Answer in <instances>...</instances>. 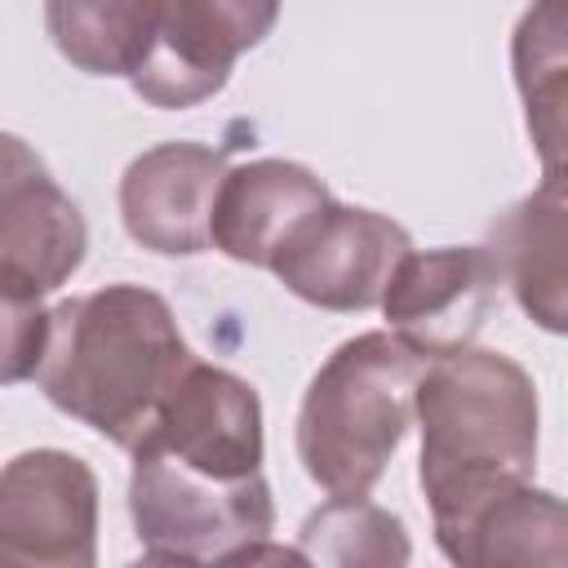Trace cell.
Here are the masks:
<instances>
[{"label": "cell", "instance_id": "1", "mask_svg": "<svg viewBox=\"0 0 568 568\" xmlns=\"http://www.w3.org/2000/svg\"><path fill=\"white\" fill-rule=\"evenodd\" d=\"M191 359L173 306L155 288L106 284L49 311V342L36 377L53 408L133 448Z\"/></svg>", "mask_w": 568, "mask_h": 568}, {"label": "cell", "instance_id": "2", "mask_svg": "<svg viewBox=\"0 0 568 568\" xmlns=\"http://www.w3.org/2000/svg\"><path fill=\"white\" fill-rule=\"evenodd\" d=\"M413 417L422 430L417 479L430 519L497 484L532 479L541 408L528 368L510 355L462 346L426 359L413 390Z\"/></svg>", "mask_w": 568, "mask_h": 568}, {"label": "cell", "instance_id": "3", "mask_svg": "<svg viewBox=\"0 0 568 568\" xmlns=\"http://www.w3.org/2000/svg\"><path fill=\"white\" fill-rule=\"evenodd\" d=\"M422 364L390 328L359 333L320 364L297 408V462L311 484L328 497H368L377 488L413 426Z\"/></svg>", "mask_w": 568, "mask_h": 568}, {"label": "cell", "instance_id": "4", "mask_svg": "<svg viewBox=\"0 0 568 568\" xmlns=\"http://www.w3.org/2000/svg\"><path fill=\"white\" fill-rule=\"evenodd\" d=\"M129 515L151 564H240L275 532V501L262 470L217 479L155 448H129Z\"/></svg>", "mask_w": 568, "mask_h": 568}, {"label": "cell", "instance_id": "5", "mask_svg": "<svg viewBox=\"0 0 568 568\" xmlns=\"http://www.w3.org/2000/svg\"><path fill=\"white\" fill-rule=\"evenodd\" d=\"M98 475L67 448H27L0 466V568H93Z\"/></svg>", "mask_w": 568, "mask_h": 568}, {"label": "cell", "instance_id": "6", "mask_svg": "<svg viewBox=\"0 0 568 568\" xmlns=\"http://www.w3.org/2000/svg\"><path fill=\"white\" fill-rule=\"evenodd\" d=\"M280 18V0H155L151 44L129 84L160 111L213 98L240 53L262 44Z\"/></svg>", "mask_w": 568, "mask_h": 568}, {"label": "cell", "instance_id": "7", "mask_svg": "<svg viewBox=\"0 0 568 568\" xmlns=\"http://www.w3.org/2000/svg\"><path fill=\"white\" fill-rule=\"evenodd\" d=\"M408 248L413 240L395 217L328 200L293 231L271 271L288 293L320 311H368L382 302L386 280Z\"/></svg>", "mask_w": 568, "mask_h": 568}, {"label": "cell", "instance_id": "8", "mask_svg": "<svg viewBox=\"0 0 568 568\" xmlns=\"http://www.w3.org/2000/svg\"><path fill=\"white\" fill-rule=\"evenodd\" d=\"M133 448H155L182 466L217 479H240L262 470V399L231 368L191 359L178 382L155 404L142 439Z\"/></svg>", "mask_w": 568, "mask_h": 568}, {"label": "cell", "instance_id": "9", "mask_svg": "<svg viewBox=\"0 0 568 568\" xmlns=\"http://www.w3.org/2000/svg\"><path fill=\"white\" fill-rule=\"evenodd\" d=\"M497 271L484 244H448V248H408L382 288L386 328L422 359L453 355L475 346L493 302H497Z\"/></svg>", "mask_w": 568, "mask_h": 568}, {"label": "cell", "instance_id": "10", "mask_svg": "<svg viewBox=\"0 0 568 568\" xmlns=\"http://www.w3.org/2000/svg\"><path fill=\"white\" fill-rule=\"evenodd\" d=\"M222 173L226 155L204 142H160L142 151L120 178V222L129 240L160 257L204 253Z\"/></svg>", "mask_w": 568, "mask_h": 568}, {"label": "cell", "instance_id": "11", "mask_svg": "<svg viewBox=\"0 0 568 568\" xmlns=\"http://www.w3.org/2000/svg\"><path fill=\"white\" fill-rule=\"evenodd\" d=\"M324 178L293 160H248L222 173L213 213H209V244L244 266H266L293 240V231L328 204Z\"/></svg>", "mask_w": 568, "mask_h": 568}, {"label": "cell", "instance_id": "12", "mask_svg": "<svg viewBox=\"0 0 568 568\" xmlns=\"http://www.w3.org/2000/svg\"><path fill=\"white\" fill-rule=\"evenodd\" d=\"M435 541L462 568H559L568 559V510L555 493L532 488V479H510L448 515H435Z\"/></svg>", "mask_w": 568, "mask_h": 568}, {"label": "cell", "instance_id": "13", "mask_svg": "<svg viewBox=\"0 0 568 568\" xmlns=\"http://www.w3.org/2000/svg\"><path fill=\"white\" fill-rule=\"evenodd\" d=\"M568 195H564V173L546 178L532 195L510 204L493 231H488V262L497 271V284L515 293L524 315L541 324L546 333H564L568 320Z\"/></svg>", "mask_w": 568, "mask_h": 568}, {"label": "cell", "instance_id": "14", "mask_svg": "<svg viewBox=\"0 0 568 568\" xmlns=\"http://www.w3.org/2000/svg\"><path fill=\"white\" fill-rule=\"evenodd\" d=\"M84 248V213L49 169L27 173L0 195V280L53 293L80 271Z\"/></svg>", "mask_w": 568, "mask_h": 568}, {"label": "cell", "instance_id": "15", "mask_svg": "<svg viewBox=\"0 0 568 568\" xmlns=\"http://www.w3.org/2000/svg\"><path fill=\"white\" fill-rule=\"evenodd\" d=\"M515 84L524 120L541 155L546 178L564 173V102H568V49H564V0H532L510 40Z\"/></svg>", "mask_w": 568, "mask_h": 568}, {"label": "cell", "instance_id": "16", "mask_svg": "<svg viewBox=\"0 0 568 568\" xmlns=\"http://www.w3.org/2000/svg\"><path fill=\"white\" fill-rule=\"evenodd\" d=\"M155 0H44L53 49L84 75H133L151 44Z\"/></svg>", "mask_w": 568, "mask_h": 568}, {"label": "cell", "instance_id": "17", "mask_svg": "<svg viewBox=\"0 0 568 568\" xmlns=\"http://www.w3.org/2000/svg\"><path fill=\"white\" fill-rule=\"evenodd\" d=\"M297 550L306 564H342V568H395L408 564V532L404 524L373 506L368 497H328L320 510L306 515L297 532Z\"/></svg>", "mask_w": 568, "mask_h": 568}, {"label": "cell", "instance_id": "18", "mask_svg": "<svg viewBox=\"0 0 568 568\" xmlns=\"http://www.w3.org/2000/svg\"><path fill=\"white\" fill-rule=\"evenodd\" d=\"M49 342L44 293L0 280V386L36 377Z\"/></svg>", "mask_w": 568, "mask_h": 568}, {"label": "cell", "instance_id": "19", "mask_svg": "<svg viewBox=\"0 0 568 568\" xmlns=\"http://www.w3.org/2000/svg\"><path fill=\"white\" fill-rule=\"evenodd\" d=\"M36 169H44V160H40L18 133H4V129H0V195H4L13 182H22L27 173H36Z\"/></svg>", "mask_w": 568, "mask_h": 568}]
</instances>
